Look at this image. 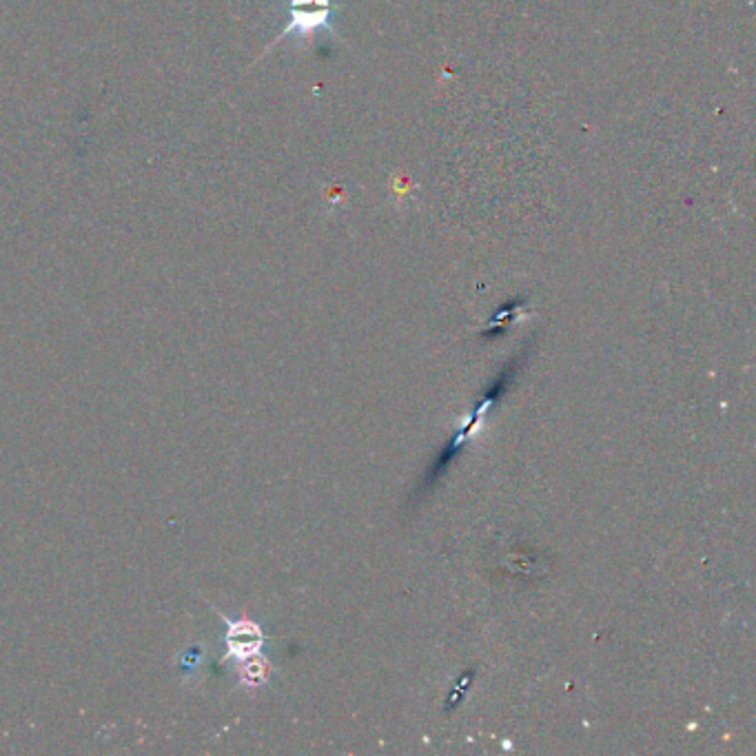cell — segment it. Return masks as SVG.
Wrapping results in <instances>:
<instances>
[{"label": "cell", "instance_id": "obj_1", "mask_svg": "<svg viewBox=\"0 0 756 756\" xmlns=\"http://www.w3.org/2000/svg\"><path fill=\"white\" fill-rule=\"evenodd\" d=\"M331 0H291V23L286 25L284 32L280 34V38H275V43H280V40H284L289 34H298L302 38L311 36L313 32H318V29H331V12L329 7H322V9H313V5H329ZM273 43V45H275ZM271 45V47H273Z\"/></svg>", "mask_w": 756, "mask_h": 756}, {"label": "cell", "instance_id": "obj_2", "mask_svg": "<svg viewBox=\"0 0 756 756\" xmlns=\"http://www.w3.org/2000/svg\"><path fill=\"white\" fill-rule=\"evenodd\" d=\"M264 643V635L260 626L251 619L229 621L227 630V657L229 659H247L251 655H258Z\"/></svg>", "mask_w": 756, "mask_h": 756}, {"label": "cell", "instance_id": "obj_3", "mask_svg": "<svg viewBox=\"0 0 756 756\" xmlns=\"http://www.w3.org/2000/svg\"><path fill=\"white\" fill-rule=\"evenodd\" d=\"M240 663H242V666H240L242 686L258 688V686H262L264 681H267L271 666L267 663V659L260 657V652H258V655H251L247 659H242Z\"/></svg>", "mask_w": 756, "mask_h": 756}]
</instances>
